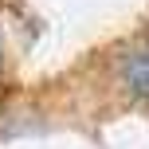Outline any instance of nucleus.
I'll list each match as a JSON object with an SVG mask.
<instances>
[{
	"instance_id": "f257e3e1",
	"label": "nucleus",
	"mask_w": 149,
	"mask_h": 149,
	"mask_svg": "<svg viewBox=\"0 0 149 149\" xmlns=\"http://www.w3.org/2000/svg\"><path fill=\"white\" fill-rule=\"evenodd\" d=\"M126 82L134 86V94L149 98V51H141V55H134V59H130V67H126Z\"/></svg>"
}]
</instances>
